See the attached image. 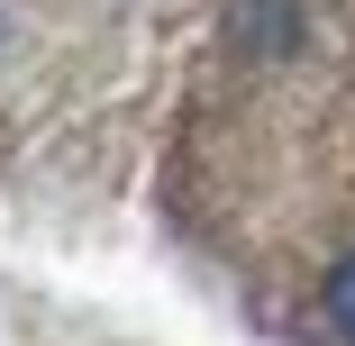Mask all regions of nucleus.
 <instances>
[{"label":"nucleus","mask_w":355,"mask_h":346,"mask_svg":"<svg viewBox=\"0 0 355 346\" xmlns=\"http://www.w3.org/2000/svg\"><path fill=\"white\" fill-rule=\"evenodd\" d=\"M319 310H328V328L355 346V255H337V273H328V292H319Z\"/></svg>","instance_id":"nucleus-1"}]
</instances>
